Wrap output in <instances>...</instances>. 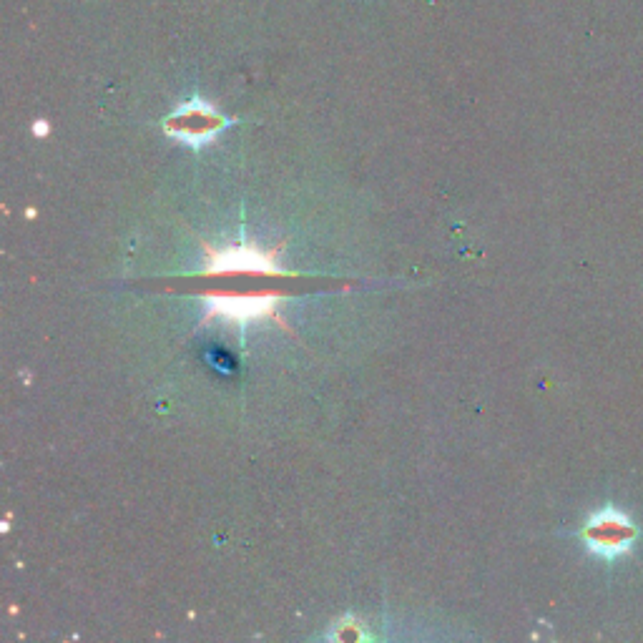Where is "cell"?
Wrapping results in <instances>:
<instances>
[{
	"instance_id": "cell-4",
	"label": "cell",
	"mask_w": 643,
	"mask_h": 643,
	"mask_svg": "<svg viewBox=\"0 0 643 643\" xmlns=\"http://www.w3.org/2000/svg\"><path fill=\"white\" fill-rule=\"evenodd\" d=\"M588 546L601 556H618V553L628 551V546L636 538V528L631 525V520L618 510H603V513L593 515L591 523L583 530Z\"/></svg>"
},
{
	"instance_id": "cell-5",
	"label": "cell",
	"mask_w": 643,
	"mask_h": 643,
	"mask_svg": "<svg viewBox=\"0 0 643 643\" xmlns=\"http://www.w3.org/2000/svg\"><path fill=\"white\" fill-rule=\"evenodd\" d=\"M36 134H38V136H46V134H48V124H46V121H41V124H36Z\"/></svg>"
},
{
	"instance_id": "cell-1",
	"label": "cell",
	"mask_w": 643,
	"mask_h": 643,
	"mask_svg": "<svg viewBox=\"0 0 643 643\" xmlns=\"http://www.w3.org/2000/svg\"><path fill=\"white\" fill-rule=\"evenodd\" d=\"M206 259L201 274L204 277H232V274H247V277H292V272L279 264L282 244L274 249H262L254 242H237L229 247H211L201 244Z\"/></svg>"
},
{
	"instance_id": "cell-2",
	"label": "cell",
	"mask_w": 643,
	"mask_h": 643,
	"mask_svg": "<svg viewBox=\"0 0 643 643\" xmlns=\"http://www.w3.org/2000/svg\"><path fill=\"white\" fill-rule=\"evenodd\" d=\"M206 304L204 322L211 319H224L229 325H249L254 319H274L277 325L284 327V319L279 314L284 302L282 292H252V294H237V292H209L201 297Z\"/></svg>"
},
{
	"instance_id": "cell-3",
	"label": "cell",
	"mask_w": 643,
	"mask_h": 643,
	"mask_svg": "<svg viewBox=\"0 0 643 643\" xmlns=\"http://www.w3.org/2000/svg\"><path fill=\"white\" fill-rule=\"evenodd\" d=\"M229 124H232V121L219 114L217 106H211L204 98H191V101L181 103L174 114L166 116L164 131L171 139L184 141V144L199 149V146L217 139Z\"/></svg>"
}]
</instances>
